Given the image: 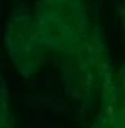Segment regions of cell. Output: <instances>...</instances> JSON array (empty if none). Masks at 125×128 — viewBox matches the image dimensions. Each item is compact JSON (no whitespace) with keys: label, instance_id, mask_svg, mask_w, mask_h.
<instances>
[{"label":"cell","instance_id":"6da1fadb","mask_svg":"<svg viewBox=\"0 0 125 128\" xmlns=\"http://www.w3.org/2000/svg\"><path fill=\"white\" fill-rule=\"evenodd\" d=\"M36 22L46 46L53 50L68 52L87 37L82 0H41Z\"/></svg>","mask_w":125,"mask_h":128},{"label":"cell","instance_id":"7a4b0ae2","mask_svg":"<svg viewBox=\"0 0 125 128\" xmlns=\"http://www.w3.org/2000/svg\"><path fill=\"white\" fill-rule=\"evenodd\" d=\"M69 65L65 66L67 81L80 98L94 96L98 86H104L105 62L101 45L88 36L76 47L65 52Z\"/></svg>","mask_w":125,"mask_h":128},{"label":"cell","instance_id":"3957f363","mask_svg":"<svg viewBox=\"0 0 125 128\" xmlns=\"http://www.w3.org/2000/svg\"><path fill=\"white\" fill-rule=\"evenodd\" d=\"M17 32L19 34L17 38L18 46L14 47L11 53L17 54L16 62H20L22 65L26 64L25 70L31 72L34 68H38L47 46L41 35L36 19L35 22L32 20L31 17L20 19Z\"/></svg>","mask_w":125,"mask_h":128},{"label":"cell","instance_id":"277c9868","mask_svg":"<svg viewBox=\"0 0 125 128\" xmlns=\"http://www.w3.org/2000/svg\"><path fill=\"white\" fill-rule=\"evenodd\" d=\"M110 88L105 115L125 128V66L117 74L116 83Z\"/></svg>","mask_w":125,"mask_h":128},{"label":"cell","instance_id":"5b68a950","mask_svg":"<svg viewBox=\"0 0 125 128\" xmlns=\"http://www.w3.org/2000/svg\"><path fill=\"white\" fill-rule=\"evenodd\" d=\"M92 128H122V127L117 122H115L113 119H110L109 117L104 115L103 117H100L95 122Z\"/></svg>","mask_w":125,"mask_h":128},{"label":"cell","instance_id":"8992f818","mask_svg":"<svg viewBox=\"0 0 125 128\" xmlns=\"http://www.w3.org/2000/svg\"><path fill=\"white\" fill-rule=\"evenodd\" d=\"M122 9H123V12H122V17H123V19H124V24H125V1H124L123 6H122Z\"/></svg>","mask_w":125,"mask_h":128}]
</instances>
